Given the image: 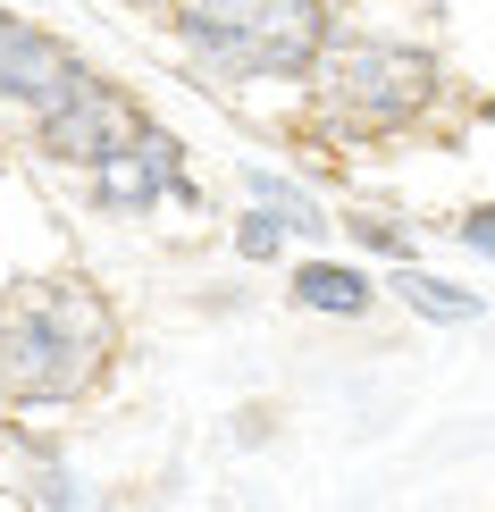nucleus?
Instances as JSON below:
<instances>
[{
  "label": "nucleus",
  "instance_id": "obj_1",
  "mask_svg": "<svg viewBox=\"0 0 495 512\" xmlns=\"http://www.w3.org/2000/svg\"><path fill=\"white\" fill-rule=\"evenodd\" d=\"M118 361V311L84 269H34L0 286V403L59 412L84 403Z\"/></svg>",
  "mask_w": 495,
  "mask_h": 512
},
{
  "label": "nucleus",
  "instance_id": "obj_2",
  "mask_svg": "<svg viewBox=\"0 0 495 512\" xmlns=\"http://www.w3.org/2000/svg\"><path fill=\"white\" fill-rule=\"evenodd\" d=\"M311 84V126L328 143H386L428 126V110L445 101V68L428 42L403 34H336L319 42V59L303 68Z\"/></svg>",
  "mask_w": 495,
  "mask_h": 512
},
{
  "label": "nucleus",
  "instance_id": "obj_3",
  "mask_svg": "<svg viewBox=\"0 0 495 512\" xmlns=\"http://www.w3.org/2000/svg\"><path fill=\"white\" fill-rule=\"evenodd\" d=\"M328 0H168L177 59L219 93L244 84H303L328 42Z\"/></svg>",
  "mask_w": 495,
  "mask_h": 512
},
{
  "label": "nucleus",
  "instance_id": "obj_4",
  "mask_svg": "<svg viewBox=\"0 0 495 512\" xmlns=\"http://www.w3.org/2000/svg\"><path fill=\"white\" fill-rule=\"evenodd\" d=\"M143 118H152V110H143L126 84H110L101 68H76L26 126H34V152H42V160H59V168H93V160H110Z\"/></svg>",
  "mask_w": 495,
  "mask_h": 512
},
{
  "label": "nucleus",
  "instance_id": "obj_5",
  "mask_svg": "<svg viewBox=\"0 0 495 512\" xmlns=\"http://www.w3.org/2000/svg\"><path fill=\"white\" fill-rule=\"evenodd\" d=\"M84 202H93L101 219H152L160 202H193V185H185V143L168 135L160 118H143L110 160L84 168Z\"/></svg>",
  "mask_w": 495,
  "mask_h": 512
},
{
  "label": "nucleus",
  "instance_id": "obj_6",
  "mask_svg": "<svg viewBox=\"0 0 495 512\" xmlns=\"http://www.w3.org/2000/svg\"><path fill=\"white\" fill-rule=\"evenodd\" d=\"M76 68H84V59L59 34H42L34 17H17V9H0V110H26L34 118Z\"/></svg>",
  "mask_w": 495,
  "mask_h": 512
},
{
  "label": "nucleus",
  "instance_id": "obj_7",
  "mask_svg": "<svg viewBox=\"0 0 495 512\" xmlns=\"http://www.w3.org/2000/svg\"><path fill=\"white\" fill-rule=\"evenodd\" d=\"M286 294H294V311H311V319H370L378 311L370 269H353V261H303Z\"/></svg>",
  "mask_w": 495,
  "mask_h": 512
},
{
  "label": "nucleus",
  "instance_id": "obj_8",
  "mask_svg": "<svg viewBox=\"0 0 495 512\" xmlns=\"http://www.w3.org/2000/svg\"><path fill=\"white\" fill-rule=\"evenodd\" d=\"M395 294H403L420 319H437V328H462V319H479V311H487V303H479V286H454V277L412 269V261L395 269Z\"/></svg>",
  "mask_w": 495,
  "mask_h": 512
},
{
  "label": "nucleus",
  "instance_id": "obj_9",
  "mask_svg": "<svg viewBox=\"0 0 495 512\" xmlns=\"http://www.w3.org/2000/svg\"><path fill=\"white\" fill-rule=\"evenodd\" d=\"M244 194H252V202H269L277 219H286V236H311V244L328 236V210H319L294 177H277V168H244Z\"/></svg>",
  "mask_w": 495,
  "mask_h": 512
},
{
  "label": "nucleus",
  "instance_id": "obj_10",
  "mask_svg": "<svg viewBox=\"0 0 495 512\" xmlns=\"http://www.w3.org/2000/svg\"><path fill=\"white\" fill-rule=\"evenodd\" d=\"M277 252H286V219H277L269 202H244V210H235V261L269 269Z\"/></svg>",
  "mask_w": 495,
  "mask_h": 512
},
{
  "label": "nucleus",
  "instance_id": "obj_11",
  "mask_svg": "<svg viewBox=\"0 0 495 512\" xmlns=\"http://www.w3.org/2000/svg\"><path fill=\"white\" fill-rule=\"evenodd\" d=\"M17 504H42V512H68V504H93V496H84V479H68V471H34L26 487H17Z\"/></svg>",
  "mask_w": 495,
  "mask_h": 512
},
{
  "label": "nucleus",
  "instance_id": "obj_12",
  "mask_svg": "<svg viewBox=\"0 0 495 512\" xmlns=\"http://www.w3.org/2000/svg\"><path fill=\"white\" fill-rule=\"evenodd\" d=\"M353 236L370 244V252H386V261H412V236H403L395 219H353Z\"/></svg>",
  "mask_w": 495,
  "mask_h": 512
},
{
  "label": "nucleus",
  "instance_id": "obj_13",
  "mask_svg": "<svg viewBox=\"0 0 495 512\" xmlns=\"http://www.w3.org/2000/svg\"><path fill=\"white\" fill-rule=\"evenodd\" d=\"M454 236H462L470 252H487V261H495V202H479V210H470V219L454 227Z\"/></svg>",
  "mask_w": 495,
  "mask_h": 512
}]
</instances>
